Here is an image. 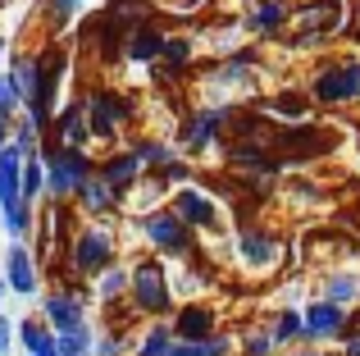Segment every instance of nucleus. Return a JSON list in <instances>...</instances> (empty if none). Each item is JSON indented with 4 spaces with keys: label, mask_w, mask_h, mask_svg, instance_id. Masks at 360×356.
<instances>
[{
    "label": "nucleus",
    "mask_w": 360,
    "mask_h": 356,
    "mask_svg": "<svg viewBox=\"0 0 360 356\" xmlns=\"http://www.w3.org/2000/svg\"><path fill=\"white\" fill-rule=\"evenodd\" d=\"M128 302L137 315H150V320H165L174 311V279L160 260H137L128 269Z\"/></svg>",
    "instance_id": "obj_1"
},
{
    "label": "nucleus",
    "mask_w": 360,
    "mask_h": 356,
    "mask_svg": "<svg viewBox=\"0 0 360 356\" xmlns=\"http://www.w3.org/2000/svg\"><path fill=\"white\" fill-rule=\"evenodd\" d=\"M41 170H46V196L64 201V196H73L91 174H96V160H91V151L46 146V151H41Z\"/></svg>",
    "instance_id": "obj_2"
},
{
    "label": "nucleus",
    "mask_w": 360,
    "mask_h": 356,
    "mask_svg": "<svg viewBox=\"0 0 360 356\" xmlns=\"http://www.w3.org/2000/svg\"><path fill=\"white\" fill-rule=\"evenodd\" d=\"M69 269L73 274H105L110 265H115V233L101 229V224H87V229H78L69 238Z\"/></svg>",
    "instance_id": "obj_3"
},
{
    "label": "nucleus",
    "mask_w": 360,
    "mask_h": 356,
    "mask_svg": "<svg viewBox=\"0 0 360 356\" xmlns=\"http://www.w3.org/2000/svg\"><path fill=\"white\" fill-rule=\"evenodd\" d=\"M141 238L165 256H192V229L169 205H146L141 210Z\"/></svg>",
    "instance_id": "obj_4"
},
{
    "label": "nucleus",
    "mask_w": 360,
    "mask_h": 356,
    "mask_svg": "<svg viewBox=\"0 0 360 356\" xmlns=\"http://www.w3.org/2000/svg\"><path fill=\"white\" fill-rule=\"evenodd\" d=\"M82 106H87V128H91V137H119L123 128L132 124V101L123 96V91L101 87V91H91Z\"/></svg>",
    "instance_id": "obj_5"
},
{
    "label": "nucleus",
    "mask_w": 360,
    "mask_h": 356,
    "mask_svg": "<svg viewBox=\"0 0 360 356\" xmlns=\"http://www.w3.org/2000/svg\"><path fill=\"white\" fill-rule=\"evenodd\" d=\"M224 124H229V106H201V110H192V115L183 119V128H178V151H183V155L210 151V146L219 142Z\"/></svg>",
    "instance_id": "obj_6"
},
{
    "label": "nucleus",
    "mask_w": 360,
    "mask_h": 356,
    "mask_svg": "<svg viewBox=\"0 0 360 356\" xmlns=\"http://www.w3.org/2000/svg\"><path fill=\"white\" fill-rule=\"evenodd\" d=\"M37 315L51 324L55 338H64V333H78L82 324H91L78 288H55V293H46V297H41V311H37Z\"/></svg>",
    "instance_id": "obj_7"
},
{
    "label": "nucleus",
    "mask_w": 360,
    "mask_h": 356,
    "mask_svg": "<svg viewBox=\"0 0 360 356\" xmlns=\"http://www.w3.org/2000/svg\"><path fill=\"white\" fill-rule=\"evenodd\" d=\"M356 96H360V60L328 64V69L315 78V101L319 106H342V101H356Z\"/></svg>",
    "instance_id": "obj_8"
},
{
    "label": "nucleus",
    "mask_w": 360,
    "mask_h": 356,
    "mask_svg": "<svg viewBox=\"0 0 360 356\" xmlns=\"http://www.w3.org/2000/svg\"><path fill=\"white\" fill-rule=\"evenodd\" d=\"M301 333H306L310 343H324V338H352V320H347L342 306L333 302H310L306 311H301Z\"/></svg>",
    "instance_id": "obj_9"
},
{
    "label": "nucleus",
    "mask_w": 360,
    "mask_h": 356,
    "mask_svg": "<svg viewBox=\"0 0 360 356\" xmlns=\"http://www.w3.org/2000/svg\"><path fill=\"white\" fill-rule=\"evenodd\" d=\"M96 178H101V183H105L110 192H115L119 201H123V196H128L132 187H141L146 170H141V160L128 151V146H123V151H110L105 160H96Z\"/></svg>",
    "instance_id": "obj_10"
},
{
    "label": "nucleus",
    "mask_w": 360,
    "mask_h": 356,
    "mask_svg": "<svg viewBox=\"0 0 360 356\" xmlns=\"http://www.w3.org/2000/svg\"><path fill=\"white\" fill-rule=\"evenodd\" d=\"M0 279H5L9 293L18 297H32L37 288H41V274H37V256L27 242H9L5 247V269H0Z\"/></svg>",
    "instance_id": "obj_11"
},
{
    "label": "nucleus",
    "mask_w": 360,
    "mask_h": 356,
    "mask_svg": "<svg viewBox=\"0 0 360 356\" xmlns=\"http://www.w3.org/2000/svg\"><path fill=\"white\" fill-rule=\"evenodd\" d=\"M169 329H174V343H205V338L219 333V315H214L210 302H187L174 311Z\"/></svg>",
    "instance_id": "obj_12"
},
{
    "label": "nucleus",
    "mask_w": 360,
    "mask_h": 356,
    "mask_svg": "<svg viewBox=\"0 0 360 356\" xmlns=\"http://www.w3.org/2000/svg\"><path fill=\"white\" fill-rule=\"evenodd\" d=\"M169 210H174L192 233H196V229H201V233H205V229H219V205H214L210 196L201 192V187H178L174 201H169Z\"/></svg>",
    "instance_id": "obj_13"
},
{
    "label": "nucleus",
    "mask_w": 360,
    "mask_h": 356,
    "mask_svg": "<svg viewBox=\"0 0 360 356\" xmlns=\"http://www.w3.org/2000/svg\"><path fill=\"white\" fill-rule=\"evenodd\" d=\"M51 133H55L51 146H64V151H87V142H91L87 106H82V101H69V106H60V115H55Z\"/></svg>",
    "instance_id": "obj_14"
},
{
    "label": "nucleus",
    "mask_w": 360,
    "mask_h": 356,
    "mask_svg": "<svg viewBox=\"0 0 360 356\" xmlns=\"http://www.w3.org/2000/svg\"><path fill=\"white\" fill-rule=\"evenodd\" d=\"M238 260L251 274H264V269L278 265V242H274V233H260V229H246L238 238Z\"/></svg>",
    "instance_id": "obj_15"
},
{
    "label": "nucleus",
    "mask_w": 360,
    "mask_h": 356,
    "mask_svg": "<svg viewBox=\"0 0 360 356\" xmlns=\"http://www.w3.org/2000/svg\"><path fill=\"white\" fill-rule=\"evenodd\" d=\"M165 42H169V32L160 23H132V32H128V60L132 64H160V55H165Z\"/></svg>",
    "instance_id": "obj_16"
},
{
    "label": "nucleus",
    "mask_w": 360,
    "mask_h": 356,
    "mask_svg": "<svg viewBox=\"0 0 360 356\" xmlns=\"http://www.w3.org/2000/svg\"><path fill=\"white\" fill-rule=\"evenodd\" d=\"M73 201H78V210L82 215H91V220H101V215H115V205H119V196L110 192L105 183H101L96 174L87 178V183L78 187V192H73Z\"/></svg>",
    "instance_id": "obj_17"
},
{
    "label": "nucleus",
    "mask_w": 360,
    "mask_h": 356,
    "mask_svg": "<svg viewBox=\"0 0 360 356\" xmlns=\"http://www.w3.org/2000/svg\"><path fill=\"white\" fill-rule=\"evenodd\" d=\"M128 151L137 155L141 170H150V174H160L165 165H174V160H178V146L160 142V137H128Z\"/></svg>",
    "instance_id": "obj_18"
},
{
    "label": "nucleus",
    "mask_w": 360,
    "mask_h": 356,
    "mask_svg": "<svg viewBox=\"0 0 360 356\" xmlns=\"http://www.w3.org/2000/svg\"><path fill=\"white\" fill-rule=\"evenodd\" d=\"M283 23H288V5L283 0H255L251 14H246V32H255V37H274Z\"/></svg>",
    "instance_id": "obj_19"
},
{
    "label": "nucleus",
    "mask_w": 360,
    "mask_h": 356,
    "mask_svg": "<svg viewBox=\"0 0 360 356\" xmlns=\"http://www.w3.org/2000/svg\"><path fill=\"white\" fill-rule=\"evenodd\" d=\"M192 55H196L192 37H169V42H165V55H160V64H165L169 78H183L187 64H192Z\"/></svg>",
    "instance_id": "obj_20"
},
{
    "label": "nucleus",
    "mask_w": 360,
    "mask_h": 356,
    "mask_svg": "<svg viewBox=\"0 0 360 356\" xmlns=\"http://www.w3.org/2000/svg\"><path fill=\"white\" fill-rule=\"evenodd\" d=\"M5 73L14 78V87L23 91V106H27V101H32V91H37V55L32 51H18L14 60H9Z\"/></svg>",
    "instance_id": "obj_21"
},
{
    "label": "nucleus",
    "mask_w": 360,
    "mask_h": 356,
    "mask_svg": "<svg viewBox=\"0 0 360 356\" xmlns=\"http://www.w3.org/2000/svg\"><path fill=\"white\" fill-rule=\"evenodd\" d=\"M9 151H18L23 160H37V155H41V133H37L23 115H18L14 128H9Z\"/></svg>",
    "instance_id": "obj_22"
},
{
    "label": "nucleus",
    "mask_w": 360,
    "mask_h": 356,
    "mask_svg": "<svg viewBox=\"0 0 360 356\" xmlns=\"http://www.w3.org/2000/svg\"><path fill=\"white\" fill-rule=\"evenodd\" d=\"M264 329H269L274 348H292V343L306 338V333H301V315H297V311H278L269 324H264Z\"/></svg>",
    "instance_id": "obj_23"
},
{
    "label": "nucleus",
    "mask_w": 360,
    "mask_h": 356,
    "mask_svg": "<svg viewBox=\"0 0 360 356\" xmlns=\"http://www.w3.org/2000/svg\"><path fill=\"white\" fill-rule=\"evenodd\" d=\"M324 302H333V306H356L360 302V279L356 274H328V284H324Z\"/></svg>",
    "instance_id": "obj_24"
},
{
    "label": "nucleus",
    "mask_w": 360,
    "mask_h": 356,
    "mask_svg": "<svg viewBox=\"0 0 360 356\" xmlns=\"http://www.w3.org/2000/svg\"><path fill=\"white\" fill-rule=\"evenodd\" d=\"M333 23H338V5L333 0H324L319 9H306V18H301V42H315V37H324V32H333Z\"/></svg>",
    "instance_id": "obj_25"
},
{
    "label": "nucleus",
    "mask_w": 360,
    "mask_h": 356,
    "mask_svg": "<svg viewBox=\"0 0 360 356\" xmlns=\"http://www.w3.org/2000/svg\"><path fill=\"white\" fill-rule=\"evenodd\" d=\"M91 288H96V297H101V302H123V297H128V269H119V265H110L105 269V274H96V284H91Z\"/></svg>",
    "instance_id": "obj_26"
},
{
    "label": "nucleus",
    "mask_w": 360,
    "mask_h": 356,
    "mask_svg": "<svg viewBox=\"0 0 360 356\" xmlns=\"http://www.w3.org/2000/svg\"><path fill=\"white\" fill-rule=\"evenodd\" d=\"M169 348H174V329H169V324H150V329L137 338L132 356H169Z\"/></svg>",
    "instance_id": "obj_27"
},
{
    "label": "nucleus",
    "mask_w": 360,
    "mask_h": 356,
    "mask_svg": "<svg viewBox=\"0 0 360 356\" xmlns=\"http://www.w3.org/2000/svg\"><path fill=\"white\" fill-rule=\"evenodd\" d=\"M18 115H23V91L14 87V78H9V73H0V119H9V124H14Z\"/></svg>",
    "instance_id": "obj_28"
},
{
    "label": "nucleus",
    "mask_w": 360,
    "mask_h": 356,
    "mask_svg": "<svg viewBox=\"0 0 360 356\" xmlns=\"http://www.w3.org/2000/svg\"><path fill=\"white\" fill-rule=\"evenodd\" d=\"M41 192H46V170H41V155H37V160H23V201L37 205Z\"/></svg>",
    "instance_id": "obj_29"
},
{
    "label": "nucleus",
    "mask_w": 360,
    "mask_h": 356,
    "mask_svg": "<svg viewBox=\"0 0 360 356\" xmlns=\"http://www.w3.org/2000/svg\"><path fill=\"white\" fill-rule=\"evenodd\" d=\"M87 5V0H41V9H46V18H51L55 27H64L69 18H78V9Z\"/></svg>",
    "instance_id": "obj_30"
},
{
    "label": "nucleus",
    "mask_w": 360,
    "mask_h": 356,
    "mask_svg": "<svg viewBox=\"0 0 360 356\" xmlns=\"http://www.w3.org/2000/svg\"><path fill=\"white\" fill-rule=\"evenodd\" d=\"M91 356H128V333H119V329L101 333L96 348H91Z\"/></svg>",
    "instance_id": "obj_31"
},
{
    "label": "nucleus",
    "mask_w": 360,
    "mask_h": 356,
    "mask_svg": "<svg viewBox=\"0 0 360 356\" xmlns=\"http://www.w3.org/2000/svg\"><path fill=\"white\" fill-rule=\"evenodd\" d=\"M150 178H155V187H183V178H192V170H187V160L178 155L174 165H165V170L150 174Z\"/></svg>",
    "instance_id": "obj_32"
},
{
    "label": "nucleus",
    "mask_w": 360,
    "mask_h": 356,
    "mask_svg": "<svg viewBox=\"0 0 360 356\" xmlns=\"http://www.w3.org/2000/svg\"><path fill=\"white\" fill-rule=\"evenodd\" d=\"M274 352V338H269V329H251L242 338V356H269Z\"/></svg>",
    "instance_id": "obj_33"
},
{
    "label": "nucleus",
    "mask_w": 360,
    "mask_h": 356,
    "mask_svg": "<svg viewBox=\"0 0 360 356\" xmlns=\"http://www.w3.org/2000/svg\"><path fill=\"white\" fill-rule=\"evenodd\" d=\"M269 110H278V115H288V119H301V115H306V101H301V96H278Z\"/></svg>",
    "instance_id": "obj_34"
},
{
    "label": "nucleus",
    "mask_w": 360,
    "mask_h": 356,
    "mask_svg": "<svg viewBox=\"0 0 360 356\" xmlns=\"http://www.w3.org/2000/svg\"><path fill=\"white\" fill-rule=\"evenodd\" d=\"M201 348H205V356H233V338H229V333H214V338H205L201 343Z\"/></svg>",
    "instance_id": "obj_35"
},
{
    "label": "nucleus",
    "mask_w": 360,
    "mask_h": 356,
    "mask_svg": "<svg viewBox=\"0 0 360 356\" xmlns=\"http://www.w3.org/2000/svg\"><path fill=\"white\" fill-rule=\"evenodd\" d=\"M9 352H14V320L0 311V356H9Z\"/></svg>",
    "instance_id": "obj_36"
},
{
    "label": "nucleus",
    "mask_w": 360,
    "mask_h": 356,
    "mask_svg": "<svg viewBox=\"0 0 360 356\" xmlns=\"http://www.w3.org/2000/svg\"><path fill=\"white\" fill-rule=\"evenodd\" d=\"M169 356H205V348H201V343H174Z\"/></svg>",
    "instance_id": "obj_37"
},
{
    "label": "nucleus",
    "mask_w": 360,
    "mask_h": 356,
    "mask_svg": "<svg viewBox=\"0 0 360 356\" xmlns=\"http://www.w3.org/2000/svg\"><path fill=\"white\" fill-rule=\"evenodd\" d=\"M342 356H360V333H352V338H347V352Z\"/></svg>",
    "instance_id": "obj_38"
},
{
    "label": "nucleus",
    "mask_w": 360,
    "mask_h": 356,
    "mask_svg": "<svg viewBox=\"0 0 360 356\" xmlns=\"http://www.w3.org/2000/svg\"><path fill=\"white\" fill-rule=\"evenodd\" d=\"M292 356H324V352H319V348H297Z\"/></svg>",
    "instance_id": "obj_39"
}]
</instances>
